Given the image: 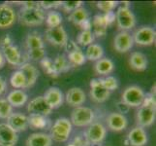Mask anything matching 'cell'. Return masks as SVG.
<instances>
[{
  "mask_svg": "<svg viewBox=\"0 0 156 146\" xmlns=\"http://www.w3.org/2000/svg\"><path fill=\"white\" fill-rule=\"evenodd\" d=\"M28 118V126L33 129H44L50 127V120L46 116L29 114Z\"/></svg>",
  "mask_w": 156,
  "mask_h": 146,
  "instance_id": "cell-28",
  "label": "cell"
},
{
  "mask_svg": "<svg viewBox=\"0 0 156 146\" xmlns=\"http://www.w3.org/2000/svg\"><path fill=\"white\" fill-rule=\"evenodd\" d=\"M7 124L17 133L26 131L29 127L27 116L20 112H13L7 119Z\"/></svg>",
  "mask_w": 156,
  "mask_h": 146,
  "instance_id": "cell-16",
  "label": "cell"
},
{
  "mask_svg": "<svg viewBox=\"0 0 156 146\" xmlns=\"http://www.w3.org/2000/svg\"><path fill=\"white\" fill-rule=\"evenodd\" d=\"M11 86L16 90H23L26 89V81L23 73L20 71V69L16 70L12 74V76L10 78Z\"/></svg>",
  "mask_w": 156,
  "mask_h": 146,
  "instance_id": "cell-32",
  "label": "cell"
},
{
  "mask_svg": "<svg viewBox=\"0 0 156 146\" xmlns=\"http://www.w3.org/2000/svg\"><path fill=\"white\" fill-rule=\"evenodd\" d=\"M5 63H6V61H5V58H4V56H3V54H2L1 50H0V69L4 67Z\"/></svg>",
  "mask_w": 156,
  "mask_h": 146,
  "instance_id": "cell-52",
  "label": "cell"
},
{
  "mask_svg": "<svg viewBox=\"0 0 156 146\" xmlns=\"http://www.w3.org/2000/svg\"><path fill=\"white\" fill-rule=\"evenodd\" d=\"M117 1H99L97 2V8L105 14L114 11L117 7Z\"/></svg>",
  "mask_w": 156,
  "mask_h": 146,
  "instance_id": "cell-40",
  "label": "cell"
},
{
  "mask_svg": "<svg viewBox=\"0 0 156 146\" xmlns=\"http://www.w3.org/2000/svg\"><path fill=\"white\" fill-rule=\"evenodd\" d=\"M27 111L29 114H37L47 117L51 114L52 109L46 102L43 95H39L28 102Z\"/></svg>",
  "mask_w": 156,
  "mask_h": 146,
  "instance_id": "cell-13",
  "label": "cell"
},
{
  "mask_svg": "<svg viewBox=\"0 0 156 146\" xmlns=\"http://www.w3.org/2000/svg\"><path fill=\"white\" fill-rule=\"evenodd\" d=\"M46 57V49L40 48V49H34V50H27L25 54V61L29 59V61L33 62H41L43 58Z\"/></svg>",
  "mask_w": 156,
  "mask_h": 146,
  "instance_id": "cell-36",
  "label": "cell"
},
{
  "mask_svg": "<svg viewBox=\"0 0 156 146\" xmlns=\"http://www.w3.org/2000/svg\"><path fill=\"white\" fill-rule=\"evenodd\" d=\"M66 146H75L74 144H72V143H69L68 145H66Z\"/></svg>",
  "mask_w": 156,
  "mask_h": 146,
  "instance_id": "cell-53",
  "label": "cell"
},
{
  "mask_svg": "<svg viewBox=\"0 0 156 146\" xmlns=\"http://www.w3.org/2000/svg\"><path fill=\"white\" fill-rule=\"evenodd\" d=\"M62 1H39L40 8L42 10H51L61 7Z\"/></svg>",
  "mask_w": 156,
  "mask_h": 146,
  "instance_id": "cell-42",
  "label": "cell"
},
{
  "mask_svg": "<svg viewBox=\"0 0 156 146\" xmlns=\"http://www.w3.org/2000/svg\"><path fill=\"white\" fill-rule=\"evenodd\" d=\"M13 45V39L12 37L10 36V34H6L1 37V39H0V50H2V49L6 48L8 46H11Z\"/></svg>",
  "mask_w": 156,
  "mask_h": 146,
  "instance_id": "cell-45",
  "label": "cell"
},
{
  "mask_svg": "<svg viewBox=\"0 0 156 146\" xmlns=\"http://www.w3.org/2000/svg\"><path fill=\"white\" fill-rule=\"evenodd\" d=\"M23 5V8L24 9H37V8H40V5L39 2H36V1H25L21 3Z\"/></svg>",
  "mask_w": 156,
  "mask_h": 146,
  "instance_id": "cell-49",
  "label": "cell"
},
{
  "mask_svg": "<svg viewBox=\"0 0 156 146\" xmlns=\"http://www.w3.org/2000/svg\"><path fill=\"white\" fill-rule=\"evenodd\" d=\"M144 90L136 85H132L127 87L122 93L121 100L129 106V107H140L143 104L144 99Z\"/></svg>",
  "mask_w": 156,
  "mask_h": 146,
  "instance_id": "cell-5",
  "label": "cell"
},
{
  "mask_svg": "<svg viewBox=\"0 0 156 146\" xmlns=\"http://www.w3.org/2000/svg\"><path fill=\"white\" fill-rule=\"evenodd\" d=\"M89 95L91 99L97 103L105 102L110 97L111 92L108 91L102 83V78H94L90 81Z\"/></svg>",
  "mask_w": 156,
  "mask_h": 146,
  "instance_id": "cell-9",
  "label": "cell"
},
{
  "mask_svg": "<svg viewBox=\"0 0 156 146\" xmlns=\"http://www.w3.org/2000/svg\"><path fill=\"white\" fill-rule=\"evenodd\" d=\"M155 113H156L155 108L141 105L139 107L136 115L137 125L144 129L150 127L155 121V117H156Z\"/></svg>",
  "mask_w": 156,
  "mask_h": 146,
  "instance_id": "cell-12",
  "label": "cell"
},
{
  "mask_svg": "<svg viewBox=\"0 0 156 146\" xmlns=\"http://www.w3.org/2000/svg\"><path fill=\"white\" fill-rule=\"evenodd\" d=\"M24 44L26 50H34V49L45 48V42L37 31H33L28 33V35L25 38Z\"/></svg>",
  "mask_w": 156,
  "mask_h": 146,
  "instance_id": "cell-27",
  "label": "cell"
},
{
  "mask_svg": "<svg viewBox=\"0 0 156 146\" xmlns=\"http://www.w3.org/2000/svg\"><path fill=\"white\" fill-rule=\"evenodd\" d=\"M26 146H51L52 139L47 133H33L25 141Z\"/></svg>",
  "mask_w": 156,
  "mask_h": 146,
  "instance_id": "cell-22",
  "label": "cell"
},
{
  "mask_svg": "<svg viewBox=\"0 0 156 146\" xmlns=\"http://www.w3.org/2000/svg\"><path fill=\"white\" fill-rule=\"evenodd\" d=\"M71 143L74 144L75 146H89L90 145L84 133L77 134V136L74 137L73 141Z\"/></svg>",
  "mask_w": 156,
  "mask_h": 146,
  "instance_id": "cell-43",
  "label": "cell"
},
{
  "mask_svg": "<svg viewBox=\"0 0 156 146\" xmlns=\"http://www.w3.org/2000/svg\"><path fill=\"white\" fill-rule=\"evenodd\" d=\"M143 106H147V107H151L155 108L156 107V101H155V95L152 94H147L144 95V99L143 101Z\"/></svg>",
  "mask_w": 156,
  "mask_h": 146,
  "instance_id": "cell-44",
  "label": "cell"
},
{
  "mask_svg": "<svg viewBox=\"0 0 156 146\" xmlns=\"http://www.w3.org/2000/svg\"><path fill=\"white\" fill-rule=\"evenodd\" d=\"M7 101L12 107H23L28 100V95L23 90H13L7 95Z\"/></svg>",
  "mask_w": 156,
  "mask_h": 146,
  "instance_id": "cell-23",
  "label": "cell"
},
{
  "mask_svg": "<svg viewBox=\"0 0 156 146\" xmlns=\"http://www.w3.org/2000/svg\"><path fill=\"white\" fill-rule=\"evenodd\" d=\"M50 137L52 141L66 142L71 136L73 125L71 121L67 118H58L50 128Z\"/></svg>",
  "mask_w": 156,
  "mask_h": 146,
  "instance_id": "cell-1",
  "label": "cell"
},
{
  "mask_svg": "<svg viewBox=\"0 0 156 146\" xmlns=\"http://www.w3.org/2000/svg\"><path fill=\"white\" fill-rule=\"evenodd\" d=\"M102 83L109 92H112L118 88V81L114 76H106L105 78H102Z\"/></svg>",
  "mask_w": 156,
  "mask_h": 146,
  "instance_id": "cell-39",
  "label": "cell"
},
{
  "mask_svg": "<svg viewBox=\"0 0 156 146\" xmlns=\"http://www.w3.org/2000/svg\"><path fill=\"white\" fill-rule=\"evenodd\" d=\"M20 70L23 73L25 81H26V89L32 87L35 83L37 79L39 77V70L32 63L25 62L20 66Z\"/></svg>",
  "mask_w": 156,
  "mask_h": 146,
  "instance_id": "cell-21",
  "label": "cell"
},
{
  "mask_svg": "<svg viewBox=\"0 0 156 146\" xmlns=\"http://www.w3.org/2000/svg\"><path fill=\"white\" fill-rule=\"evenodd\" d=\"M90 145H98L104 141L107 137V129L100 122H93L84 132Z\"/></svg>",
  "mask_w": 156,
  "mask_h": 146,
  "instance_id": "cell-6",
  "label": "cell"
},
{
  "mask_svg": "<svg viewBox=\"0 0 156 146\" xmlns=\"http://www.w3.org/2000/svg\"><path fill=\"white\" fill-rule=\"evenodd\" d=\"M19 136L7 123L0 124V146H15L18 143Z\"/></svg>",
  "mask_w": 156,
  "mask_h": 146,
  "instance_id": "cell-19",
  "label": "cell"
},
{
  "mask_svg": "<svg viewBox=\"0 0 156 146\" xmlns=\"http://www.w3.org/2000/svg\"><path fill=\"white\" fill-rule=\"evenodd\" d=\"M64 48H65L67 54L70 53V52L76 51V50H78V49H80L77 43L75 42V41H73V40H68L67 43H66V45L64 46Z\"/></svg>",
  "mask_w": 156,
  "mask_h": 146,
  "instance_id": "cell-47",
  "label": "cell"
},
{
  "mask_svg": "<svg viewBox=\"0 0 156 146\" xmlns=\"http://www.w3.org/2000/svg\"><path fill=\"white\" fill-rule=\"evenodd\" d=\"M18 16L9 4H0V29H7L16 24Z\"/></svg>",
  "mask_w": 156,
  "mask_h": 146,
  "instance_id": "cell-10",
  "label": "cell"
},
{
  "mask_svg": "<svg viewBox=\"0 0 156 146\" xmlns=\"http://www.w3.org/2000/svg\"><path fill=\"white\" fill-rule=\"evenodd\" d=\"M66 58L68 59L70 66H74V67L82 66L87 62V58L84 56V53L80 50V49H78L76 51L68 53Z\"/></svg>",
  "mask_w": 156,
  "mask_h": 146,
  "instance_id": "cell-31",
  "label": "cell"
},
{
  "mask_svg": "<svg viewBox=\"0 0 156 146\" xmlns=\"http://www.w3.org/2000/svg\"><path fill=\"white\" fill-rule=\"evenodd\" d=\"M107 126L111 131L121 132L124 131L128 126V120L125 115L118 112H112L107 116Z\"/></svg>",
  "mask_w": 156,
  "mask_h": 146,
  "instance_id": "cell-17",
  "label": "cell"
},
{
  "mask_svg": "<svg viewBox=\"0 0 156 146\" xmlns=\"http://www.w3.org/2000/svg\"><path fill=\"white\" fill-rule=\"evenodd\" d=\"M52 62L55 68V71L58 75L63 72H67L68 70L71 68V66H70V63L65 55H58Z\"/></svg>",
  "mask_w": 156,
  "mask_h": 146,
  "instance_id": "cell-33",
  "label": "cell"
},
{
  "mask_svg": "<svg viewBox=\"0 0 156 146\" xmlns=\"http://www.w3.org/2000/svg\"><path fill=\"white\" fill-rule=\"evenodd\" d=\"M64 99L66 100L69 105L76 108L82 106L84 103L85 100H87V95H85L84 91L80 88L74 87L67 91L66 95L64 96Z\"/></svg>",
  "mask_w": 156,
  "mask_h": 146,
  "instance_id": "cell-20",
  "label": "cell"
},
{
  "mask_svg": "<svg viewBox=\"0 0 156 146\" xmlns=\"http://www.w3.org/2000/svg\"><path fill=\"white\" fill-rule=\"evenodd\" d=\"M43 97L52 110L59 108L64 102V95L62 91L57 87L49 88L45 92Z\"/></svg>",
  "mask_w": 156,
  "mask_h": 146,
  "instance_id": "cell-15",
  "label": "cell"
},
{
  "mask_svg": "<svg viewBox=\"0 0 156 146\" xmlns=\"http://www.w3.org/2000/svg\"><path fill=\"white\" fill-rule=\"evenodd\" d=\"M95 40V36L92 30H82V32L77 37V44L83 47H87L93 44Z\"/></svg>",
  "mask_w": 156,
  "mask_h": 146,
  "instance_id": "cell-35",
  "label": "cell"
},
{
  "mask_svg": "<svg viewBox=\"0 0 156 146\" xmlns=\"http://www.w3.org/2000/svg\"><path fill=\"white\" fill-rule=\"evenodd\" d=\"M80 28H82V30H91L92 29V24H91V20L88 19L87 21H85L84 23H83L80 25Z\"/></svg>",
  "mask_w": 156,
  "mask_h": 146,
  "instance_id": "cell-50",
  "label": "cell"
},
{
  "mask_svg": "<svg viewBox=\"0 0 156 146\" xmlns=\"http://www.w3.org/2000/svg\"><path fill=\"white\" fill-rule=\"evenodd\" d=\"M134 46L132 34L129 31H119L114 39V48L118 53H127Z\"/></svg>",
  "mask_w": 156,
  "mask_h": 146,
  "instance_id": "cell-11",
  "label": "cell"
},
{
  "mask_svg": "<svg viewBox=\"0 0 156 146\" xmlns=\"http://www.w3.org/2000/svg\"><path fill=\"white\" fill-rule=\"evenodd\" d=\"M134 43L139 46H151L156 40V31L150 26H142L132 35Z\"/></svg>",
  "mask_w": 156,
  "mask_h": 146,
  "instance_id": "cell-7",
  "label": "cell"
},
{
  "mask_svg": "<svg viewBox=\"0 0 156 146\" xmlns=\"http://www.w3.org/2000/svg\"><path fill=\"white\" fill-rule=\"evenodd\" d=\"M95 112L89 107L87 106H79L76 107L71 113V123L72 125L83 128L88 127L94 122Z\"/></svg>",
  "mask_w": 156,
  "mask_h": 146,
  "instance_id": "cell-3",
  "label": "cell"
},
{
  "mask_svg": "<svg viewBox=\"0 0 156 146\" xmlns=\"http://www.w3.org/2000/svg\"><path fill=\"white\" fill-rule=\"evenodd\" d=\"M115 69V63L111 58H102L99 61L95 62L94 70L95 72L101 76H109V74L112 73Z\"/></svg>",
  "mask_w": 156,
  "mask_h": 146,
  "instance_id": "cell-25",
  "label": "cell"
},
{
  "mask_svg": "<svg viewBox=\"0 0 156 146\" xmlns=\"http://www.w3.org/2000/svg\"><path fill=\"white\" fill-rule=\"evenodd\" d=\"M89 146H104V145H101V144H98V145H89Z\"/></svg>",
  "mask_w": 156,
  "mask_h": 146,
  "instance_id": "cell-54",
  "label": "cell"
},
{
  "mask_svg": "<svg viewBox=\"0 0 156 146\" xmlns=\"http://www.w3.org/2000/svg\"><path fill=\"white\" fill-rule=\"evenodd\" d=\"M116 108H117L118 113H120V114H122V115L126 114V113H128L129 110H130V107H129L125 103V102H123L122 100L117 102V103H116Z\"/></svg>",
  "mask_w": 156,
  "mask_h": 146,
  "instance_id": "cell-46",
  "label": "cell"
},
{
  "mask_svg": "<svg viewBox=\"0 0 156 146\" xmlns=\"http://www.w3.org/2000/svg\"><path fill=\"white\" fill-rule=\"evenodd\" d=\"M103 15H104V18L107 21L108 25H111L115 21V12H114V11H112V12H109V13H105Z\"/></svg>",
  "mask_w": 156,
  "mask_h": 146,
  "instance_id": "cell-48",
  "label": "cell"
},
{
  "mask_svg": "<svg viewBox=\"0 0 156 146\" xmlns=\"http://www.w3.org/2000/svg\"><path fill=\"white\" fill-rule=\"evenodd\" d=\"M83 1H62L61 8L65 11V12L71 13L73 11L83 7Z\"/></svg>",
  "mask_w": 156,
  "mask_h": 146,
  "instance_id": "cell-41",
  "label": "cell"
},
{
  "mask_svg": "<svg viewBox=\"0 0 156 146\" xmlns=\"http://www.w3.org/2000/svg\"><path fill=\"white\" fill-rule=\"evenodd\" d=\"M91 24H92V28H93L92 32L95 37H103L106 35L108 26L109 25H108L103 14L94 16L93 20H91Z\"/></svg>",
  "mask_w": 156,
  "mask_h": 146,
  "instance_id": "cell-26",
  "label": "cell"
},
{
  "mask_svg": "<svg viewBox=\"0 0 156 146\" xmlns=\"http://www.w3.org/2000/svg\"><path fill=\"white\" fill-rule=\"evenodd\" d=\"M127 143L131 146H144L148 141L146 129L142 127L136 126L129 132L127 136Z\"/></svg>",
  "mask_w": 156,
  "mask_h": 146,
  "instance_id": "cell-18",
  "label": "cell"
},
{
  "mask_svg": "<svg viewBox=\"0 0 156 146\" xmlns=\"http://www.w3.org/2000/svg\"><path fill=\"white\" fill-rule=\"evenodd\" d=\"M13 113V107L6 99H0V119H7Z\"/></svg>",
  "mask_w": 156,
  "mask_h": 146,
  "instance_id": "cell-38",
  "label": "cell"
},
{
  "mask_svg": "<svg viewBox=\"0 0 156 146\" xmlns=\"http://www.w3.org/2000/svg\"><path fill=\"white\" fill-rule=\"evenodd\" d=\"M115 21L120 31H129L135 28L136 17L131 9L126 6L118 7L115 12Z\"/></svg>",
  "mask_w": 156,
  "mask_h": 146,
  "instance_id": "cell-4",
  "label": "cell"
},
{
  "mask_svg": "<svg viewBox=\"0 0 156 146\" xmlns=\"http://www.w3.org/2000/svg\"><path fill=\"white\" fill-rule=\"evenodd\" d=\"M40 64L43 67V69L45 70V72H47L50 76H51V77H57L58 76V74L55 71V66H53V62H52L51 58L45 57L40 62Z\"/></svg>",
  "mask_w": 156,
  "mask_h": 146,
  "instance_id": "cell-37",
  "label": "cell"
},
{
  "mask_svg": "<svg viewBox=\"0 0 156 146\" xmlns=\"http://www.w3.org/2000/svg\"><path fill=\"white\" fill-rule=\"evenodd\" d=\"M84 56L87 58V61L88 59L91 62H97L104 57V49L100 44L93 43L87 47Z\"/></svg>",
  "mask_w": 156,
  "mask_h": 146,
  "instance_id": "cell-29",
  "label": "cell"
},
{
  "mask_svg": "<svg viewBox=\"0 0 156 146\" xmlns=\"http://www.w3.org/2000/svg\"><path fill=\"white\" fill-rule=\"evenodd\" d=\"M46 14L41 8L24 9L21 8L19 14V21L20 24L24 26H38L45 21Z\"/></svg>",
  "mask_w": 156,
  "mask_h": 146,
  "instance_id": "cell-2",
  "label": "cell"
},
{
  "mask_svg": "<svg viewBox=\"0 0 156 146\" xmlns=\"http://www.w3.org/2000/svg\"><path fill=\"white\" fill-rule=\"evenodd\" d=\"M1 52L5 58V61H6L9 64H11V66H20L23 62H25L19 47L14 44L2 49Z\"/></svg>",
  "mask_w": 156,
  "mask_h": 146,
  "instance_id": "cell-14",
  "label": "cell"
},
{
  "mask_svg": "<svg viewBox=\"0 0 156 146\" xmlns=\"http://www.w3.org/2000/svg\"><path fill=\"white\" fill-rule=\"evenodd\" d=\"M63 18L61 14L57 12V11H51L46 15V24L48 25V28H57L60 26L62 24Z\"/></svg>",
  "mask_w": 156,
  "mask_h": 146,
  "instance_id": "cell-34",
  "label": "cell"
},
{
  "mask_svg": "<svg viewBox=\"0 0 156 146\" xmlns=\"http://www.w3.org/2000/svg\"><path fill=\"white\" fill-rule=\"evenodd\" d=\"M88 19H89V14L87 12V10L84 7H80L77 10L73 11V12H71L68 16V21L78 26H80Z\"/></svg>",
  "mask_w": 156,
  "mask_h": 146,
  "instance_id": "cell-30",
  "label": "cell"
},
{
  "mask_svg": "<svg viewBox=\"0 0 156 146\" xmlns=\"http://www.w3.org/2000/svg\"><path fill=\"white\" fill-rule=\"evenodd\" d=\"M6 89H7L6 81H5L1 76H0V95H3L5 92H6Z\"/></svg>",
  "mask_w": 156,
  "mask_h": 146,
  "instance_id": "cell-51",
  "label": "cell"
},
{
  "mask_svg": "<svg viewBox=\"0 0 156 146\" xmlns=\"http://www.w3.org/2000/svg\"><path fill=\"white\" fill-rule=\"evenodd\" d=\"M45 38L47 42L56 47H64L69 40L67 32L62 25L57 28H48L45 31Z\"/></svg>",
  "mask_w": 156,
  "mask_h": 146,
  "instance_id": "cell-8",
  "label": "cell"
},
{
  "mask_svg": "<svg viewBox=\"0 0 156 146\" xmlns=\"http://www.w3.org/2000/svg\"><path fill=\"white\" fill-rule=\"evenodd\" d=\"M130 66L137 71H144L147 67V58L141 52H133L129 58Z\"/></svg>",
  "mask_w": 156,
  "mask_h": 146,
  "instance_id": "cell-24",
  "label": "cell"
}]
</instances>
